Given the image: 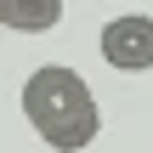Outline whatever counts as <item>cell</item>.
<instances>
[{"mask_svg": "<svg viewBox=\"0 0 153 153\" xmlns=\"http://www.w3.org/2000/svg\"><path fill=\"white\" fill-rule=\"evenodd\" d=\"M23 119L34 125V136L51 153H85L102 131V114H97V97L91 85L68 68V62H40L28 79H23Z\"/></svg>", "mask_w": 153, "mask_h": 153, "instance_id": "obj_1", "label": "cell"}, {"mask_svg": "<svg viewBox=\"0 0 153 153\" xmlns=\"http://www.w3.org/2000/svg\"><path fill=\"white\" fill-rule=\"evenodd\" d=\"M97 45H102V62H108V68H119V74H148L153 68V17L148 11H119V17H108L102 34H97Z\"/></svg>", "mask_w": 153, "mask_h": 153, "instance_id": "obj_2", "label": "cell"}, {"mask_svg": "<svg viewBox=\"0 0 153 153\" xmlns=\"http://www.w3.org/2000/svg\"><path fill=\"white\" fill-rule=\"evenodd\" d=\"M57 17H62V0H6L0 6V28H17V34L57 28Z\"/></svg>", "mask_w": 153, "mask_h": 153, "instance_id": "obj_3", "label": "cell"}, {"mask_svg": "<svg viewBox=\"0 0 153 153\" xmlns=\"http://www.w3.org/2000/svg\"><path fill=\"white\" fill-rule=\"evenodd\" d=\"M0 6H6V0H0Z\"/></svg>", "mask_w": 153, "mask_h": 153, "instance_id": "obj_4", "label": "cell"}]
</instances>
